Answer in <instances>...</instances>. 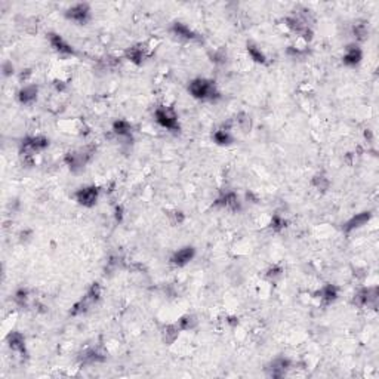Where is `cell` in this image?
Segmentation results:
<instances>
[{
	"mask_svg": "<svg viewBox=\"0 0 379 379\" xmlns=\"http://www.w3.org/2000/svg\"><path fill=\"white\" fill-rule=\"evenodd\" d=\"M188 91L194 98L202 101H213L219 94L212 80L208 79H194L188 86Z\"/></svg>",
	"mask_w": 379,
	"mask_h": 379,
	"instance_id": "1",
	"label": "cell"
},
{
	"mask_svg": "<svg viewBox=\"0 0 379 379\" xmlns=\"http://www.w3.org/2000/svg\"><path fill=\"white\" fill-rule=\"evenodd\" d=\"M157 123L168 129V131H178L179 129V123H178V116L175 114V111L172 108L168 107H160L156 110L154 113Z\"/></svg>",
	"mask_w": 379,
	"mask_h": 379,
	"instance_id": "2",
	"label": "cell"
},
{
	"mask_svg": "<svg viewBox=\"0 0 379 379\" xmlns=\"http://www.w3.org/2000/svg\"><path fill=\"white\" fill-rule=\"evenodd\" d=\"M49 145V141L48 138L45 136H28L22 141V147H21V153L27 157L36 154V153H40V151H43L46 147Z\"/></svg>",
	"mask_w": 379,
	"mask_h": 379,
	"instance_id": "3",
	"label": "cell"
},
{
	"mask_svg": "<svg viewBox=\"0 0 379 379\" xmlns=\"http://www.w3.org/2000/svg\"><path fill=\"white\" fill-rule=\"evenodd\" d=\"M65 17L73 22L85 24L91 18V8L88 3H76L65 12Z\"/></svg>",
	"mask_w": 379,
	"mask_h": 379,
	"instance_id": "4",
	"label": "cell"
},
{
	"mask_svg": "<svg viewBox=\"0 0 379 379\" xmlns=\"http://www.w3.org/2000/svg\"><path fill=\"white\" fill-rule=\"evenodd\" d=\"M98 194H99V190L95 185L83 187L76 193V200H77V203L82 206L92 208L98 200Z\"/></svg>",
	"mask_w": 379,
	"mask_h": 379,
	"instance_id": "5",
	"label": "cell"
},
{
	"mask_svg": "<svg viewBox=\"0 0 379 379\" xmlns=\"http://www.w3.org/2000/svg\"><path fill=\"white\" fill-rule=\"evenodd\" d=\"M92 157V153L88 150H80V151H74V153H70L67 156V163L68 166L76 171V169H82Z\"/></svg>",
	"mask_w": 379,
	"mask_h": 379,
	"instance_id": "6",
	"label": "cell"
},
{
	"mask_svg": "<svg viewBox=\"0 0 379 379\" xmlns=\"http://www.w3.org/2000/svg\"><path fill=\"white\" fill-rule=\"evenodd\" d=\"M378 301V289L376 287H367V289H361L356 298H354V302L357 305L360 307H369V305H375Z\"/></svg>",
	"mask_w": 379,
	"mask_h": 379,
	"instance_id": "7",
	"label": "cell"
},
{
	"mask_svg": "<svg viewBox=\"0 0 379 379\" xmlns=\"http://www.w3.org/2000/svg\"><path fill=\"white\" fill-rule=\"evenodd\" d=\"M194 255H196L194 247L187 246V247H182L178 252H175L173 256L171 258V262L175 265V267H184V265H187L190 261L194 258Z\"/></svg>",
	"mask_w": 379,
	"mask_h": 379,
	"instance_id": "8",
	"label": "cell"
},
{
	"mask_svg": "<svg viewBox=\"0 0 379 379\" xmlns=\"http://www.w3.org/2000/svg\"><path fill=\"white\" fill-rule=\"evenodd\" d=\"M49 42H51V46H52L59 55H74L73 46H71L68 42H65L59 34H51V36H49Z\"/></svg>",
	"mask_w": 379,
	"mask_h": 379,
	"instance_id": "9",
	"label": "cell"
},
{
	"mask_svg": "<svg viewBox=\"0 0 379 379\" xmlns=\"http://www.w3.org/2000/svg\"><path fill=\"white\" fill-rule=\"evenodd\" d=\"M8 345L15 353H25V339L19 332H11L8 335Z\"/></svg>",
	"mask_w": 379,
	"mask_h": 379,
	"instance_id": "10",
	"label": "cell"
},
{
	"mask_svg": "<svg viewBox=\"0 0 379 379\" xmlns=\"http://www.w3.org/2000/svg\"><path fill=\"white\" fill-rule=\"evenodd\" d=\"M37 94H39V89H37V86L28 85V86H24V88L18 92V99H19L21 104L30 105V104H33V102L37 99Z\"/></svg>",
	"mask_w": 379,
	"mask_h": 379,
	"instance_id": "11",
	"label": "cell"
},
{
	"mask_svg": "<svg viewBox=\"0 0 379 379\" xmlns=\"http://www.w3.org/2000/svg\"><path fill=\"white\" fill-rule=\"evenodd\" d=\"M216 205H219L225 209H230V210H239L240 209V200H239L237 194H234V193L224 194L221 199L216 200Z\"/></svg>",
	"mask_w": 379,
	"mask_h": 379,
	"instance_id": "12",
	"label": "cell"
},
{
	"mask_svg": "<svg viewBox=\"0 0 379 379\" xmlns=\"http://www.w3.org/2000/svg\"><path fill=\"white\" fill-rule=\"evenodd\" d=\"M369 219H370V213H369V212L357 213L356 216H353V218H351V219L344 225V231H345V233H350V231L359 228V227L364 225Z\"/></svg>",
	"mask_w": 379,
	"mask_h": 379,
	"instance_id": "13",
	"label": "cell"
},
{
	"mask_svg": "<svg viewBox=\"0 0 379 379\" xmlns=\"http://www.w3.org/2000/svg\"><path fill=\"white\" fill-rule=\"evenodd\" d=\"M147 57V49L142 46V45H136V46H132L126 51V58L135 64H142V61L145 59Z\"/></svg>",
	"mask_w": 379,
	"mask_h": 379,
	"instance_id": "14",
	"label": "cell"
},
{
	"mask_svg": "<svg viewBox=\"0 0 379 379\" xmlns=\"http://www.w3.org/2000/svg\"><path fill=\"white\" fill-rule=\"evenodd\" d=\"M289 366H290L289 360H286V359H277V360H274V361L271 363L270 375H271L273 378H282V376L286 375Z\"/></svg>",
	"mask_w": 379,
	"mask_h": 379,
	"instance_id": "15",
	"label": "cell"
},
{
	"mask_svg": "<svg viewBox=\"0 0 379 379\" xmlns=\"http://www.w3.org/2000/svg\"><path fill=\"white\" fill-rule=\"evenodd\" d=\"M361 58H363V54L357 46H348L347 51H345V55H344V62L347 65L354 67L361 61Z\"/></svg>",
	"mask_w": 379,
	"mask_h": 379,
	"instance_id": "16",
	"label": "cell"
},
{
	"mask_svg": "<svg viewBox=\"0 0 379 379\" xmlns=\"http://www.w3.org/2000/svg\"><path fill=\"white\" fill-rule=\"evenodd\" d=\"M172 31L178 36V37H182V39H188V40H193L196 39V34L190 30V27H187L185 24L182 22H175L172 25Z\"/></svg>",
	"mask_w": 379,
	"mask_h": 379,
	"instance_id": "17",
	"label": "cell"
},
{
	"mask_svg": "<svg viewBox=\"0 0 379 379\" xmlns=\"http://www.w3.org/2000/svg\"><path fill=\"white\" fill-rule=\"evenodd\" d=\"M319 295H320V299L324 302V304H332V302L336 299V296H338V289L335 287V286H332V284H327V286H324L320 292H319Z\"/></svg>",
	"mask_w": 379,
	"mask_h": 379,
	"instance_id": "18",
	"label": "cell"
},
{
	"mask_svg": "<svg viewBox=\"0 0 379 379\" xmlns=\"http://www.w3.org/2000/svg\"><path fill=\"white\" fill-rule=\"evenodd\" d=\"M179 326L178 324H169V326H166L165 327V332H163V339H165V342L166 344H172V342H175V339L178 338V335H179Z\"/></svg>",
	"mask_w": 379,
	"mask_h": 379,
	"instance_id": "19",
	"label": "cell"
},
{
	"mask_svg": "<svg viewBox=\"0 0 379 379\" xmlns=\"http://www.w3.org/2000/svg\"><path fill=\"white\" fill-rule=\"evenodd\" d=\"M113 131H114V133L120 138H126V136H131V125L125 120H119L116 122L114 125H113Z\"/></svg>",
	"mask_w": 379,
	"mask_h": 379,
	"instance_id": "20",
	"label": "cell"
},
{
	"mask_svg": "<svg viewBox=\"0 0 379 379\" xmlns=\"http://www.w3.org/2000/svg\"><path fill=\"white\" fill-rule=\"evenodd\" d=\"M213 139L219 145H227V144H230L233 141V136L230 135V132L227 129H219V131H216L213 133Z\"/></svg>",
	"mask_w": 379,
	"mask_h": 379,
	"instance_id": "21",
	"label": "cell"
},
{
	"mask_svg": "<svg viewBox=\"0 0 379 379\" xmlns=\"http://www.w3.org/2000/svg\"><path fill=\"white\" fill-rule=\"evenodd\" d=\"M237 126L243 131V132H249L252 128V119L246 113H240L237 116Z\"/></svg>",
	"mask_w": 379,
	"mask_h": 379,
	"instance_id": "22",
	"label": "cell"
},
{
	"mask_svg": "<svg viewBox=\"0 0 379 379\" xmlns=\"http://www.w3.org/2000/svg\"><path fill=\"white\" fill-rule=\"evenodd\" d=\"M102 360H104V356L98 350H94V348L85 351V354H83V361H86V363H98Z\"/></svg>",
	"mask_w": 379,
	"mask_h": 379,
	"instance_id": "23",
	"label": "cell"
},
{
	"mask_svg": "<svg viewBox=\"0 0 379 379\" xmlns=\"http://www.w3.org/2000/svg\"><path fill=\"white\" fill-rule=\"evenodd\" d=\"M247 52H249L250 58H252L255 62H265V57H264V54L261 52V49H258V46L249 43V45H247Z\"/></svg>",
	"mask_w": 379,
	"mask_h": 379,
	"instance_id": "24",
	"label": "cell"
},
{
	"mask_svg": "<svg viewBox=\"0 0 379 379\" xmlns=\"http://www.w3.org/2000/svg\"><path fill=\"white\" fill-rule=\"evenodd\" d=\"M194 324H196V320L191 316H185L178 322V326H179L181 330H190L191 327H194Z\"/></svg>",
	"mask_w": 379,
	"mask_h": 379,
	"instance_id": "25",
	"label": "cell"
},
{
	"mask_svg": "<svg viewBox=\"0 0 379 379\" xmlns=\"http://www.w3.org/2000/svg\"><path fill=\"white\" fill-rule=\"evenodd\" d=\"M367 33H369V30H367L366 24H356L354 25V34L359 40H364L367 37Z\"/></svg>",
	"mask_w": 379,
	"mask_h": 379,
	"instance_id": "26",
	"label": "cell"
},
{
	"mask_svg": "<svg viewBox=\"0 0 379 379\" xmlns=\"http://www.w3.org/2000/svg\"><path fill=\"white\" fill-rule=\"evenodd\" d=\"M15 301H17V304H19V305H25L28 302V292L25 289L18 290L15 293Z\"/></svg>",
	"mask_w": 379,
	"mask_h": 379,
	"instance_id": "27",
	"label": "cell"
},
{
	"mask_svg": "<svg viewBox=\"0 0 379 379\" xmlns=\"http://www.w3.org/2000/svg\"><path fill=\"white\" fill-rule=\"evenodd\" d=\"M314 185H316L319 190H322V191H324V190L329 187V181H327V178H324L323 175H317V176L314 178Z\"/></svg>",
	"mask_w": 379,
	"mask_h": 379,
	"instance_id": "28",
	"label": "cell"
},
{
	"mask_svg": "<svg viewBox=\"0 0 379 379\" xmlns=\"http://www.w3.org/2000/svg\"><path fill=\"white\" fill-rule=\"evenodd\" d=\"M271 225H273V228H276V230H282L283 227L286 225V221L283 218H280V216H274L273 221H271Z\"/></svg>",
	"mask_w": 379,
	"mask_h": 379,
	"instance_id": "29",
	"label": "cell"
},
{
	"mask_svg": "<svg viewBox=\"0 0 379 379\" xmlns=\"http://www.w3.org/2000/svg\"><path fill=\"white\" fill-rule=\"evenodd\" d=\"M282 274V268H271L268 271V277L270 279H274V277H279Z\"/></svg>",
	"mask_w": 379,
	"mask_h": 379,
	"instance_id": "30",
	"label": "cell"
},
{
	"mask_svg": "<svg viewBox=\"0 0 379 379\" xmlns=\"http://www.w3.org/2000/svg\"><path fill=\"white\" fill-rule=\"evenodd\" d=\"M3 71H5V76H11V74L14 73V67H12V64H11V62H6V64L3 65Z\"/></svg>",
	"mask_w": 379,
	"mask_h": 379,
	"instance_id": "31",
	"label": "cell"
}]
</instances>
